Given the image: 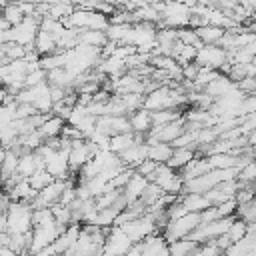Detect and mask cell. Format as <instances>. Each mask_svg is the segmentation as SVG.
<instances>
[{"mask_svg": "<svg viewBox=\"0 0 256 256\" xmlns=\"http://www.w3.org/2000/svg\"><path fill=\"white\" fill-rule=\"evenodd\" d=\"M192 156H194V148H174V150H172V156H170L164 164H168V166L174 168V170H180Z\"/></svg>", "mask_w": 256, "mask_h": 256, "instance_id": "cell-18", "label": "cell"}, {"mask_svg": "<svg viewBox=\"0 0 256 256\" xmlns=\"http://www.w3.org/2000/svg\"><path fill=\"white\" fill-rule=\"evenodd\" d=\"M236 86H238L244 94H254V92H256V78H254V76H244V78L236 80Z\"/></svg>", "mask_w": 256, "mask_h": 256, "instance_id": "cell-32", "label": "cell"}, {"mask_svg": "<svg viewBox=\"0 0 256 256\" xmlns=\"http://www.w3.org/2000/svg\"><path fill=\"white\" fill-rule=\"evenodd\" d=\"M72 10H74V6H72L70 2H56V4H48L46 16L56 18V20H62V18H66Z\"/></svg>", "mask_w": 256, "mask_h": 256, "instance_id": "cell-25", "label": "cell"}, {"mask_svg": "<svg viewBox=\"0 0 256 256\" xmlns=\"http://www.w3.org/2000/svg\"><path fill=\"white\" fill-rule=\"evenodd\" d=\"M236 180L246 182V184H254V180H256V166H254V162H252V160H250L248 164H244V166L238 170Z\"/></svg>", "mask_w": 256, "mask_h": 256, "instance_id": "cell-28", "label": "cell"}, {"mask_svg": "<svg viewBox=\"0 0 256 256\" xmlns=\"http://www.w3.org/2000/svg\"><path fill=\"white\" fill-rule=\"evenodd\" d=\"M2 18H4L10 26H14V24H18V22L24 18V14H22V10H20V6H18L16 2H8V4L2 8Z\"/></svg>", "mask_w": 256, "mask_h": 256, "instance_id": "cell-24", "label": "cell"}, {"mask_svg": "<svg viewBox=\"0 0 256 256\" xmlns=\"http://www.w3.org/2000/svg\"><path fill=\"white\" fill-rule=\"evenodd\" d=\"M198 224H200V212H186L184 216H180L176 220H168L166 226L162 228V236L166 238V242L176 240V238H184Z\"/></svg>", "mask_w": 256, "mask_h": 256, "instance_id": "cell-1", "label": "cell"}, {"mask_svg": "<svg viewBox=\"0 0 256 256\" xmlns=\"http://www.w3.org/2000/svg\"><path fill=\"white\" fill-rule=\"evenodd\" d=\"M232 86H236V82H234V80H230L228 76L220 74L218 78H214V80H210L208 84H204V92H206V94H210L212 98H218V96H222L224 92H228Z\"/></svg>", "mask_w": 256, "mask_h": 256, "instance_id": "cell-10", "label": "cell"}, {"mask_svg": "<svg viewBox=\"0 0 256 256\" xmlns=\"http://www.w3.org/2000/svg\"><path fill=\"white\" fill-rule=\"evenodd\" d=\"M78 30V42L94 46V48H102L108 40L104 30H92V28H76Z\"/></svg>", "mask_w": 256, "mask_h": 256, "instance_id": "cell-9", "label": "cell"}, {"mask_svg": "<svg viewBox=\"0 0 256 256\" xmlns=\"http://www.w3.org/2000/svg\"><path fill=\"white\" fill-rule=\"evenodd\" d=\"M196 242L190 240V238H176V240H170L168 242V252L174 254V256H186V254H192L196 250Z\"/></svg>", "mask_w": 256, "mask_h": 256, "instance_id": "cell-15", "label": "cell"}, {"mask_svg": "<svg viewBox=\"0 0 256 256\" xmlns=\"http://www.w3.org/2000/svg\"><path fill=\"white\" fill-rule=\"evenodd\" d=\"M146 184H148V178H146V176H142V174H138V172L134 170V172L130 174L128 182L122 186V196H124L126 204H128V202H134V200H138Z\"/></svg>", "mask_w": 256, "mask_h": 256, "instance_id": "cell-5", "label": "cell"}, {"mask_svg": "<svg viewBox=\"0 0 256 256\" xmlns=\"http://www.w3.org/2000/svg\"><path fill=\"white\" fill-rule=\"evenodd\" d=\"M42 82H46V70L40 68V66L26 72V76H24V86H36V84H42Z\"/></svg>", "mask_w": 256, "mask_h": 256, "instance_id": "cell-29", "label": "cell"}, {"mask_svg": "<svg viewBox=\"0 0 256 256\" xmlns=\"http://www.w3.org/2000/svg\"><path fill=\"white\" fill-rule=\"evenodd\" d=\"M178 200L184 204V208L188 212H202L204 208L210 206V200L200 194V192H186V194H178Z\"/></svg>", "mask_w": 256, "mask_h": 256, "instance_id": "cell-7", "label": "cell"}, {"mask_svg": "<svg viewBox=\"0 0 256 256\" xmlns=\"http://www.w3.org/2000/svg\"><path fill=\"white\" fill-rule=\"evenodd\" d=\"M210 168H232L236 164V156L230 152H216V154H208L206 156Z\"/></svg>", "mask_w": 256, "mask_h": 256, "instance_id": "cell-19", "label": "cell"}, {"mask_svg": "<svg viewBox=\"0 0 256 256\" xmlns=\"http://www.w3.org/2000/svg\"><path fill=\"white\" fill-rule=\"evenodd\" d=\"M214 206H216L218 216H232L234 210H236V200L232 196V198H226V200H222L220 204H214Z\"/></svg>", "mask_w": 256, "mask_h": 256, "instance_id": "cell-31", "label": "cell"}, {"mask_svg": "<svg viewBox=\"0 0 256 256\" xmlns=\"http://www.w3.org/2000/svg\"><path fill=\"white\" fill-rule=\"evenodd\" d=\"M234 200H236V204L254 200V188H252V184H250V186H244V188H238V190L234 192Z\"/></svg>", "mask_w": 256, "mask_h": 256, "instance_id": "cell-33", "label": "cell"}, {"mask_svg": "<svg viewBox=\"0 0 256 256\" xmlns=\"http://www.w3.org/2000/svg\"><path fill=\"white\" fill-rule=\"evenodd\" d=\"M176 38H178L182 44H190V46H196V48H200V46H202V42H200V38H198L196 30H194V28H188V26L176 28Z\"/></svg>", "mask_w": 256, "mask_h": 256, "instance_id": "cell-23", "label": "cell"}, {"mask_svg": "<svg viewBox=\"0 0 256 256\" xmlns=\"http://www.w3.org/2000/svg\"><path fill=\"white\" fill-rule=\"evenodd\" d=\"M72 80L74 76H70L64 66H58V68H52L46 72V82L50 86H62V88H72Z\"/></svg>", "mask_w": 256, "mask_h": 256, "instance_id": "cell-12", "label": "cell"}, {"mask_svg": "<svg viewBox=\"0 0 256 256\" xmlns=\"http://www.w3.org/2000/svg\"><path fill=\"white\" fill-rule=\"evenodd\" d=\"M34 50H36L40 56L58 52L56 36L50 34V32H46V30H42V28H38V32H36V36H34Z\"/></svg>", "mask_w": 256, "mask_h": 256, "instance_id": "cell-6", "label": "cell"}, {"mask_svg": "<svg viewBox=\"0 0 256 256\" xmlns=\"http://www.w3.org/2000/svg\"><path fill=\"white\" fill-rule=\"evenodd\" d=\"M134 144V132L128 130V132H118V134H112L110 140H108V150H112L114 154H120L122 150H126L128 146Z\"/></svg>", "mask_w": 256, "mask_h": 256, "instance_id": "cell-13", "label": "cell"}, {"mask_svg": "<svg viewBox=\"0 0 256 256\" xmlns=\"http://www.w3.org/2000/svg\"><path fill=\"white\" fill-rule=\"evenodd\" d=\"M26 180H28V184H30L34 190H40V188H44L46 184H50V182L54 180V176H52L46 168H38V170H34Z\"/></svg>", "mask_w": 256, "mask_h": 256, "instance_id": "cell-20", "label": "cell"}, {"mask_svg": "<svg viewBox=\"0 0 256 256\" xmlns=\"http://www.w3.org/2000/svg\"><path fill=\"white\" fill-rule=\"evenodd\" d=\"M156 164H158V162H154V160H150V158H144V160H142L134 170H136L138 174H142V176H148V174H152V172H154Z\"/></svg>", "mask_w": 256, "mask_h": 256, "instance_id": "cell-35", "label": "cell"}, {"mask_svg": "<svg viewBox=\"0 0 256 256\" xmlns=\"http://www.w3.org/2000/svg\"><path fill=\"white\" fill-rule=\"evenodd\" d=\"M4 96H6V88H0V104H2V100H4Z\"/></svg>", "mask_w": 256, "mask_h": 256, "instance_id": "cell-38", "label": "cell"}, {"mask_svg": "<svg viewBox=\"0 0 256 256\" xmlns=\"http://www.w3.org/2000/svg\"><path fill=\"white\" fill-rule=\"evenodd\" d=\"M108 24H110V20H108V16H106V14L92 10V12H90V20H88V26H86V28H92V30H104V32H106Z\"/></svg>", "mask_w": 256, "mask_h": 256, "instance_id": "cell-26", "label": "cell"}, {"mask_svg": "<svg viewBox=\"0 0 256 256\" xmlns=\"http://www.w3.org/2000/svg\"><path fill=\"white\" fill-rule=\"evenodd\" d=\"M34 112H38V110L34 108V104H30V102H18L16 108H14V114H12V116L24 120V118H28V116L34 114Z\"/></svg>", "mask_w": 256, "mask_h": 256, "instance_id": "cell-30", "label": "cell"}, {"mask_svg": "<svg viewBox=\"0 0 256 256\" xmlns=\"http://www.w3.org/2000/svg\"><path fill=\"white\" fill-rule=\"evenodd\" d=\"M234 216L240 218V220H244V222H256V204H254V200L236 204Z\"/></svg>", "mask_w": 256, "mask_h": 256, "instance_id": "cell-21", "label": "cell"}, {"mask_svg": "<svg viewBox=\"0 0 256 256\" xmlns=\"http://www.w3.org/2000/svg\"><path fill=\"white\" fill-rule=\"evenodd\" d=\"M32 104H34V108H36L38 112H50V110H52V100H50V96H48V94L38 96Z\"/></svg>", "mask_w": 256, "mask_h": 256, "instance_id": "cell-34", "label": "cell"}, {"mask_svg": "<svg viewBox=\"0 0 256 256\" xmlns=\"http://www.w3.org/2000/svg\"><path fill=\"white\" fill-rule=\"evenodd\" d=\"M238 4L246 10V12H250V14H254V8H256V0H238Z\"/></svg>", "mask_w": 256, "mask_h": 256, "instance_id": "cell-37", "label": "cell"}, {"mask_svg": "<svg viewBox=\"0 0 256 256\" xmlns=\"http://www.w3.org/2000/svg\"><path fill=\"white\" fill-rule=\"evenodd\" d=\"M226 234H228V238H230L232 242L240 240V238L246 234V222H244V220H240V218H234V220L230 222V226H228Z\"/></svg>", "mask_w": 256, "mask_h": 256, "instance_id": "cell-27", "label": "cell"}, {"mask_svg": "<svg viewBox=\"0 0 256 256\" xmlns=\"http://www.w3.org/2000/svg\"><path fill=\"white\" fill-rule=\"evenodd\" d=\"M194 62L198 66H208V68H216L218 70V66L226 62V50L222 46H218V44H202L196 50Z\"/></svg>", "mask_w": 256, "mask_h": 256, "instance_id": "cell-2", "label": "cell"}, {"mask_svg": "<svg viewBox=\"0 0 256 256\" xmlns=\"http://www.w3.org/2000/svg\"><path fill=\"white\" fill-rule=\"evenodd\" d=\"M172 146L170 142H154V144H148V152H146V158L154 160V162H166L170 156H172Z\"/></svg>", "mask_w": 256, "mask_h": 256, "instance_id": "cell-14", "label": "cell"}, {"mask_svg": "<svg viewBox=\"0 0 256 256\" xmlns=\"http://www.w3.org/2000/svg\"><path fill=\"white\" fill-rule=\"evenodd\" d=\"M212 240H214V244L220 248V252H224V250L230 246V242H232V240L228 238V234H226V232H224V234H218V236H214Z\"/></svg>", "mask_w": 256, "mask_h": 256, "instance_id": "cell-36", "label": "cell"}, {"mask_svg": "<svg viewBox=\"0 0 256 256\" xmlns=\"http://www.w3.org/2000/svg\"><path fill=\"white\" fill-rule=\"evenodd\" d=\"M128 122H130V130H132V132H142V134H146V132L150 130V126H152L150 110H146V108H138V110L130 112Z\"/></svg>", "mask_w": 256, "mask_h": 256, "instance_id": "cell-8", "label": "cell"}, {"mask_svg": "<svg viewBox=\"0 0 256 256\" xmlns=\"http://www.w3.org/2000/svg\"><path fill=\"white\" fill-rule=\"evenodd\" d=\"M146 152H148V144L146 142H134L132 146H128L126 150H122L118 154L122 166H128V168H136L144 158H146Z\"/></svg>", "mask_w": 256, "mask_h": 256, "instance_id": "cell-4", "label": "cell"}, {"mask_svg": "<svg viewBox=\"0 0 256 256\" xmlns=\"http://www.w3.org/2000/svg\"><path fill=\"white\" fill-rule=\"evenodd\" d=\"M194 30H196L202 44H216L218 38L224 32V28H218V26H212V24H202V26H196Z\"/></svg>", "mask_w": 256, "mask_h": 256, "instance_id": "cell-16", "label": "cell"}, {"mask_svg": "<svg viewBox=\"0 0 256 256\" xmlns=\"http://www.w3.org/2000/svg\"><path fill=\"white\" fill-rule=\"evenodd\" d=\"M130 30H132V24H108L106 36H108V40H114V42L120 44L128 36Z\"/></svg>", "mask_w": 256, "mask_h": 256, "instance_id": "cell-22", "label": "cell"}, {"mask_svg": "<svg viewBox=\"0 0 256 256\" xmlns=\"http://www.w3.org/2000/svg\"><path fill=\"white\" fill-rule=\"evenodd\" d=\"M180 116H182V112L178 108H160V110H152L150 112L152 126H162V124L172 122V120H176Z\"/></svg>", "mask_w": 256, "mask_h": 256, "instance_id": "cell-17", "label": "cell"}, {"mask_svg": "<svg viewBox=\"0 0 256 256\" xmlns=\"http://www.w3.org/2000/svg\"><path fill=\"white\" fill-rule=\"evenodd\" d=\"M64 118H60V116H56V114H48V118L40 124V128H36L42 136H44V140L46 138H52V136H60V130H62V126H64Z\"/></svg>", "mask_w": 256, "mask_h": 256, "instance_id": "cell-11", "label": "cell"}, {"mask_svg": "<svg viewBox=\"0 0 256 256\" xmlns=\"http://www.w3.org/2000/svg\"><path fill=\"white\" fill-rule=\"evenodd\" d=\"M44 168L54 176V178H66L70 174L68 170V150H54L46 160H44Z\"/></svg>", "mask_w": 256, "mask_h": 256, "instance_id": "cell-3", "label": "cell"}]
</instances>
